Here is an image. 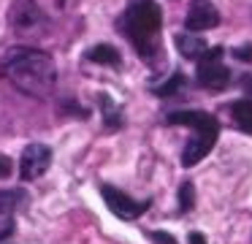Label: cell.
<instances>
[{
  "label": "cell",
  "instance_id": "obj_1",
  "mask_svg": "<svg viewBox=\"0 0 252 244\" xmlns=\"http://www.w3.org/2000/svg\"><path fill=\"white\" fill-rule=\"evenodd\" d=\"M6 79L30 98H46L57 84V65L46 52L33 46H17L3 63Z\"/></svg>",
  "mask_w": 252,
  "mask_h": 244
},
{
  "label": "cell",
  "instance_id": "obj_2",
  "mask_svg": "<svg viewBox=\"0 0 252 244\" xmlns=\"http://www.w3.org/2000/svg\"><path fill=\"white\" fill-rule=\"evenodd\" d=\"M120 30L136 46L147 65H160V27H163V11L155 0H127L120 16Z\"/></svg>",
  "mask_w": 252,
  "mask_h": 244
},
{
  "label": "cell",
  "instance_id": "obj_3",
  "mask_svg": "<svg viewBox=\"0 0 252 244\" xmlns=\"http://www.w3.org/2000/svg\"><path fill=\"white\" fill-rule=\"evenodd\" d=\"M168 125H185V128H192V139L187 141L185 152H182V166L192 168L195 163H201L209 152L214 149L220 136V122L214 114L209 111H195V108H185V111H174L165 117Z\"/></svg>",
  "mask_w": 252,
  "mask_h": 244
},
{
  "label": "cell",
  "instance_id": "obj_4",
  "mask_svg": "<svg viewBox=\"0 0 252 244\" xmlns=\"http://www.w3.org/2000/svg\"><path fill=\"white\" fill-rule=\"evenodd\" d=\"M100 195H103L106 206L111 209V214L120 217V220H136V217H141L144 211L152 206L149 198L147 201H136L127 193H122V190L111 187V184H103V187H100Z\"/></svg>",
  "mask_w": 252,
  "mask_h": 244
},
{
  "label": "cell",
  "instance_id": "obj_5",
  "mask_svg": "<svg viewBox=\"0 0 252 244\" xmlns=\"http://www.w3.org/2000/svg\"><path fill=\"white\" fill-rule=\"evenodd\" d=\"M8 22L17 33H33L46 25V16L35 0H14L8 8Z\"/></svg>",
  "mask_w": 252,
  "mask_h": 244
},
{
  "label": "cell",
  "instance_id": "obj_6",
  "mask_svg": "<svg viewBox=\"0 0 252 244\" xmlns=\"http://www.w3.org/2000/svg\"><path fill=\"white\" fill-rule=\"evenodd\" d=\"M52 166V149L46 144H28L19 157V176L25 182H33V179L44 176Z\"/></svg>",
  "mask_w": 252,
  "mask_h": 244
},
{
  "label": "cell",
  "instance_id": "obj_7",
  "mask_svg": "<svg viewBox=\"0 0 252 244\" xmlns=\"http://www.w3.org/2000/svg\"><path fill=\"white\" fill-rule=\"evenodd\" d=\"M220 25V14L209 0H192L190 11L185 16V27L192 33H203V30H212V27Z\"/></svg>",
  "mask_w": 252,
  "mask_h": 244
},
{
  "label": "cell",
  "instance_id": "obj_8",
  "mask_svg": "<svg viewBox=\"0 0 252 244\" xmlns=\"http://www.w3.org/2000/svg\"><path fill=\"white\" fill-rule=\"evenodd\" d=\"M195 79L206 90H225L230 81V70L222 65V60H201L195 70Z\"/></svg>",
  "mask_w": 252,
  "mask_h": 244
},
{
  "label": "cell",
  "instance_id": "obj_9",
  "mask_svg": "<svg viewBox=\"0 0 252 244\" xmlns=\"http://www.w3.org/2000/svg\"><path fill=\"white\" fill-rule=\"evenodd\" d=\"M28 201H30V195L25 193L22 187L0 190V214H3V220H6V217H14L19 209H25Z\"/></svg>",
  "mask_w": 252,
  "mask_h": 244
},
{
  "label": "cell",
  "instance_id": "obj_10",
  "mask_svg": "<svg viewBox=\"0 0 252 244\" xmlns=\"http://www.w3.org/2000/svg\"><path fill=\"white\" fill-rule=\"evenodd\" d=\"M176 49H179L182 57L187 60H201L203 52H206V38L203 35H190V33H179L176 35Z\"/></svg>",
  "mask_w": 252,
  "mask_h": 244
},
{
  "label": "cell",
  "instance_id": "obj_11",
  "mask_svg": "<svg viewBox=\"0 0 252 244\" xmlns=\"http://www.w3.org/2000/svg\"><path fill=\"white\" fill-rule=\"evenodd\" d=\"M84 57L90 60V63H98V65H109V68H122V57L120 52H117L114 46H109V43H98V46L87 49V54Z\"/></svg>",
  "mask_w": 252,
  "mask_h": 244
},
{
  "label": "cell",
  "instance_id": "obj_12",
  "mask_svg": "<svg viewBox=\"0 0 252 244\" xmlns=\"http://www.w3.org/2000/svg\"><path fill=\"white\" fill-rule=\"evenodd\" d=\"M98 106L103 111V125L106 130H120L125 125V117H122V108L111 101L109 95H98Z\"/></svg>",
  "mask_w": 252,
  "mask_h": 244
},
{
  "label": "cell",
  "instance_id": "obj_13",
  "mask_svg": "<svg viewBox=\"0 0 252 244\" xmlns=\"http://www.w3.org/2000/svg\"><path fill=\"white\" fill-rule=\"evenodd\" d=\"M230 117H233L236 128L244 130V133H252V98H241L230 106Z\"/></svg>",
  "mask_w": 252,
  "mask_h": 244
},
{
  "label": "cell",
  "instance_id": "obj_14",
  "mask_svg": "<svg viewBox=\"0 0 252 244\" xmlns=\"http://www.w3.org/2000/svg\"><path fill=\"white\" fill-rule=\"evenodd\" d=\"M185 84H187L185 73H174L168 81H165V84L152 87V92H155V95H160V98H171V95H176V92H182V90H185Z\"/></svg>",
  "mask_w": 252,
  "mask_h": 244
},
{
  "label": "cell",
  "instance_id": "obj_15",
  "mask_svg": "<svg viewBox=\"0 0 252 244\" xmlns=\"http://www.w3.org/2000/svg\"><path fill=\"white\" fill-rule=\"evenodd\" d=\"M192 206H195V187H192V182H182L179 184V211L187 214Z\"/></svg>",
  "mask_w": 252,
  "mask_h": 244
},
{
  "label": "cell",
  "instance_id": "obj_16",
  "mask_svg": "<svg viewBox=\"0 0 252 244\" xmlns=\"http://www.w3.org/2000/svg\"><path fill=\"white\" fill-rule=\"evenodd\" d=\"M149 239H152L155 244H179L171 233H165V231H149Z\"/></svg>",
  "mask_w": 252,
  "mask_h": 244
},
{
  "label": "cell",
  "instance_id": "obj_17",
  "mask_svg": "<svg viewBox=\"0 0 252 244\" xmlns=\"http://www.w3.org/2000/svg\"><path fill=\"white\" fill-rule=\"evenodd\" d=\"M11 174H14V160L6 157V155H0V179L11 176Z\"/></svg>",
  "mask_w": 252,
  "mask_h": 244
},
{
  "label": "cell",
  "instance_id": "obj_18",
  "mask_svg": "<svg viewBox=\"0 0 252 244\" xmlns=\"http://www.w3.org/2000/svg\"><path fill=\"white\" fill-rule=\"evenodd\" d=\"M233 54H236V60H241V63H252V46H250V43H247V46L233 49Z\"/></svg>",
  "mask_w": 252,
  "mask_h": 244
},
{
  "label": "cell",
  "instance_id": "obj_19",
  "mask_svg": "<svg viewBox=\"0 0 252 244\" xmlns=\"http://www.w3.org/2000/svg\"><path fill=\"white\" fill-rule=\"evenodd\" d=\"M187 242H190V244H209L206 236H203V233H198V231H192L190 236H187Z\"/></svg>",
  "mask_w": 252,
  "mask_h": 244
},
{
  "label": "cell",
  "instance_id": "obj_20",
  "mask_svg": "<svg viewBox=\"0 0 252 244\" xmlns=\"http://www.w3.org/2000/svg\"><path fill=\"white\" fill-rule=\"evenodd\" d=\"M244 90H247V95L252 98V76H247V81H244Z\"/></svg>",
  "mask_w": 252,
  "mask_h": 244
}]
</instances>
